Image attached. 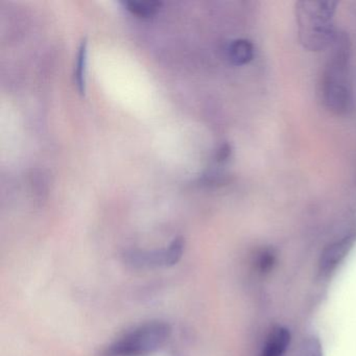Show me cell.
<instances>
[{
  "mask_svg": "<svg viewBox=\"0 0 356 356\" xmlns=\"http://www.w3.org/2000/svg\"><path fill=\"white\" fill-rule=\"evenodd\" d=\"M350 44L343 34H337L332 54L327 62L322 81L323 102L335 114L349 113L353 108V93L349 72Z\"/></svg>",
  "mask_w": 356,
  "mask_h": 356,
  "instance_id": "6da1fadb",
  "label": "cell"
},
{
  "mask_svg": "<svg viewBox=\"0 0 356 356\" xmlns=\"http://www.w3.org/2000/svg\"><path fill=\"white\" fill-rule=\"evenodd\" d=\"M172 326L164 321L143 323L106 345L99 356H152L159 352L172 337Z\"/></svg>",
  "mask_w": 356,
  "mask_h": 356,
  "instance_id": "7a4b0ae2",
  "label": "cell"
},
{
  "mask_svg": "<svg viewBox=\"0 0 356 356\" xmlns=\"http://www.w3.org/2000/svg\"><path fill=\"white\" fill-rule=\"evenodd\" d=\"M337 3L330 1H300L297 5V22L302 44L312 51H320L332 44Z\"/></svg>",
  "mask_w": 356,
  "mask_h": 356,
  "instance_id": "3957f363",
  "label": "cell"
},
{
  "mask_svg": "<svg viewBox=\"0 0 356 356\" xmlns=\"http://www.w3.org/2000/svg\"><path fill=\"white\" fill-rule=\"evenodd\" d=\"M185 251V239L177 236L162 249L130 250L122 256V262L136 270H159L178 264Z\"/></svg>",
  "mask_w": 356,
  "mask_h": 356,
  "instance_id": "277c9868",
  "label": "cell"
},
{
  "mask_svg": "<svg viewBox=\"0 0 356 356\" xmlns=\"http://www.w3.org/2000/svg\"><path fill=\"white\" fill-rule=\"evenodd\" d=\"M355 235L351 234L343 237L341 241H337L326 248L323 252L321 257L320 268L323 274H329L332 272L346 257L350 250L352 249L354 241H355Z\"/></svg>",
  "mask_w": 356,
  "mask_h": 356,
  "instance_id": "5b68a950",
  "label": "cell"
},
{
  "mask_svg": "<svg viewBox=\"0 0 356 356\" xmlns=\"http://www.w3.org/2000/svg\"><path fill=\"white\" fill-rule=\"evenodd\" d=\"M291 343V334L286 328L277 327L268 335L261 356H284Z\"/></svg>",
  "mask_w": 356,
  "mask_h": 356,
  "instance_id": "8992f818",
  "label": "cell"
},
{
  "mask_svg": "<svg viewBox=\"0 0 356 356\" xmlns=\"http://www.w3.org/2000/svg\"><path fill=\"white\" fill-rule=\"evenodd\" d=\"M227 55H228L229 61L233 65H245L253 60V44L245 39H237L229 44Z\"/></svg>",
  "mask_w": 356,
  "mask_h": 356,
  "instance_id": "52a82bcc",
  "label": "cell"
},
{
  "mask_svg": "<svg viewBox=\"0 0 356 356\" xmlns=\"http://www.w3.org/2000/svg\"><path fill=\"white\" fill-rule=\"evenodd\" d=\"M87 56H88V40L84 38L81 41L79 47L74 74L76 88L82 95L86 92Z\"/></svg>",
  "mask_w": 356,
  "mask_h": 356,
  "instance_id": "ba28073f",
  "label": "cell"
},
{
  "mask_svg": "<svg viewBox=\"0 0 356 356\" xmlns=\"http://www.w3.org/2000/svg\"><path fill=\"white\" fill-rule=\"evenodd\" d=\"M124 8L133 15L140 18H151L157 14L161 8L162 3L149 0V1H126Z\"/></svg>",
  "mask_w": 356,
  "mask_h": 356,
  "instance_id": "9c48e42d",
  "label": "cell"
},
{
  "mask_svg": "<svg viewBox=\"0 0 356 356\" xmlns=\"http://www.w3.org/2000/svg\"><path fill=\"white\" fill-rule=\"evenodd\" d=\"M308 347H309L308 348L309 356H322L321 355L320 346H318V343H314V341H312V343H310Z\"/></svg>",
  "mask_w": 356,
  "mask_h": 356,
  "instance_id": "30bf717a",
  "label": "cell"
}]
</instances>
